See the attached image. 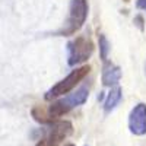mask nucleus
<instances>
[{
    "label": "nucleus",
    "mask_w": 146,
    "mask_h": 146,
    "mask_svg": "<svg viewBox=\"0 0 146 146\" xmlns=\"http://www.w3.org/2000/svg\"><path fill=\"white\" fill-rule=\"evenodd\" d=\"M129 129L133 135H146V104H137L129 115Z\"/></svg>",
    "instance_id": "nucleus-6"
},
{
    "label": "nucleus",
    "mask_w": 146,
    "mask_h": 146,
    "mask_svg": "<svg viewBox=\"0 0 146 146\" xmlns=\"http://www.w3.org/2000/svg\"><path fill=\"white\" fill-rule=\"evenodd\" d=\"M136 6H137V9H146V0H137Z\"/></svg>",
    "instance_id": "nucleus-10"
},
{
    "label": "nucleus",
    "mask_w": 146,
    "mask_h": 146,
    "mask_svg": "<svg viewBox=\"0 0 146 146\" xmlns=\"http://www.w3.org/2000/svg\"><path fill=\"white\" fill-rule=\"evenodd\" d=\"M121 78V69L111 62H105L102 67V83L105 86H113Z\"/></svg>",
    "instance_id": "nucleus-7"
},
{
    "label": "nucleus",
    "mask_w": 146,
    "mask_h": 146,
    "mask_svg": "<svg viewBox=\"0 0 146 146\" xmlns=\"http://www.w3.org/2000/svg\"><path fill=\"white\" fill-rule=\"evenodd\" d=\"M88 95H89V89L86 86H82L76 92L66 95L64 98L57 100L56 102H53L50 105V108L47 110V115H48V120H50V124L54 123V121L58 117H62L63 114H67L70 110H73L75 107L82 105L88 100Z\"/></svg>",
    "instance_id": "nucleus-1"
},
{
    "label": "nucleus",
    "mask_w": 146,
    "mask_h": 146,
    "mask_svg": "<svg viewBox=\"0 0 146 146\" xmlns=\"http://www.w3.org/2000/svg\"><path fill=\"white\" fill-rule=\"evenodd\" d=\"M86 18H88V0H72L67 21L64 23V27L57 34L66 35V36L73 35L83 27Z\"/></svg>",
    "instance_id": "nucleus-2"
},
{
    "label": "nucleus",
    "mask_w": 146,
    "mask_h": 146,
    "mask_svg": "<svg viewBox=\"0 0 146 146\" xmlns=\"http://www.w3.org/2000/svg\"><path fill=\"white\" fill-rule=\"evenodd\" d=\"M136 22H137V25H139V28H140V29H143V25H142V22H143V19H142V16H137V18H136Z\"/></svg>",
    "instance_id": "nucleus-11"
},
{
    "label": "nucleus",
    "mask_w": 146,
    "mask_h": 146,
    "mask_svg": "<svg viewBox=\"0 0 146 146\" xmlns=\"http://www.w3.org/2000/svg\"><path fill=\"white\" fill-rule=\"evenodd\" d=\"M124 2H129V0H124Z\"/></svg>",
    "instance_id": "nucleus-13"
},
{
    "label": "nucleus",
    "mask_w": 146,
    "mask_h": 146,
    "mask_svg": "<svg viewBox=\"0 0 146 146\" xmlns=\"http://www.w3.org/2000/svg\"><path fill=\"white\" fill-rule=\"evenodd\" d=\"M98 41H100V54H101V58L104 60V62H107V57H108V53H110V42H108L107 36L104 34H100Z\"/></svg>",
    "instance_id": "nucleus-9"
},
{
    "label": "nucleus",
    "mask_w": 146,
    "mask_h": 146,
    "mask_svg": "<svg viewBox=\"0 0 146 146\" xmlns=\"http://www.w3.org/2000/svg\"><path fill=\"white\" fill-rule=\"evenodd\" d=\"M66 146H75V145H72V143H69V145H66Z\"/></svg>",
    "instance_id": "nucleus-12"
},
{
    "label": "nucleus",
    "mask_w": 146,
    "mask_h": 146,
    "mask_svg": "<svg viewBox=\"0 0 146 146\" xmlns=\"http://www.w3.org/2000/svg\"><path fill=\"white\" fill-rule=\"evenodd\" d=\"M120 101H121V88L115 86V88H113L111 91H110L108 95H107V100L104 102V111L105 113H111L113 110L120 104Z\"/></svg>",
    "instance_id": "nucleus-8"
},
{
    "label": "nucleus",
    "mask_w": 146,
    "mask_h": 146,
    "mask_svg": "<svg viewBox=\"0 0 146 146\" xmlns=\"http://www.w3.org/2000/svg\"><path fill=\"white\" fill-rule=\"evenodd\" d=\"M72 131L73 126L70 121H54L51 123V127H48L45 136L35 146H58L67 136L72 135Z\"/></svg>",
    "instance_id": "nucleus-5"
},
{
    "label": "nucleus",
    "mask_w": 146,
    "mask_h": 146,
    "mask_svg": "<svg viewBox=\"0 0 146 146\" xmlns=\"http://www.w3.org/2000/svg\"><path fill=\"white\" fill-rule=\"evenodd\" d=\"M67 53H69V64L78 66L85 63L94 53V42L88 35H79L75 40H72L67 44Z\"/></svg>",
    "instance_id": "nucleus-4"
},
{
    "label": "nucleus",
    "mask_w": 146,
    "mask_h": 146,
    "mask_svg": "<svg viewBox=\"0 0 146 146\" xmlns=\"http://www.w3.org/2000/svg\"><path fill=\"white\" fill-rule=\"evenodd\" d=\"M91 72V66H82V67H78L75 70H72L69 75L60 80L58 83H56L54 86L45 94V100H53V98H58V96H63L66 94H69L76 85L85 79V76Z\"/></svg>",
    "instance_id": "nucleus-3"
}]
</instances>
